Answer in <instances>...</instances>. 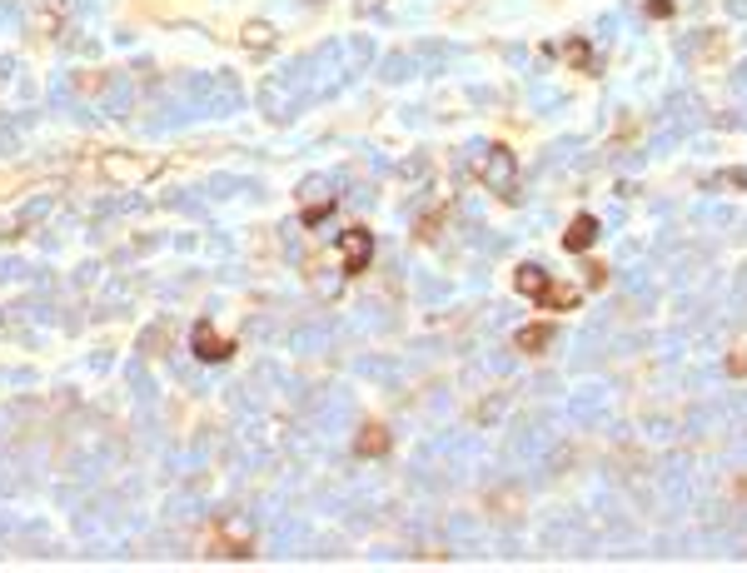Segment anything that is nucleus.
I'll return each instance as SVG.
<instances>
[{
	"instance_id": "f257e3e1",
	"label": "nucleus",
	"mask_w": 747,
	"mask_h": 573,
	"mask_svg": "<svg viewBox=\"0 0 747 573\" xmlns=\"http://www.w3.org/2000/svg\"><path fill=\"white\" fill-rule=\"evenodd\" d=\"M473 175H479V184L493 190L499 200H518V160H513L508 145H489V150L473 160Z\"/></svg>"
},
{
	"instance_id": "f03ea898",
	"label": "nucleus",
	"mask_w": 747,
	"mask_h": 573,
	"mask_svg": "<svg viewBox=\"0 0 747 573\" xmlns=\"http://www.w3.org/2000/svg\"><path fill=\"white\" fill-rule=\"evenodd\" d=\"M324 215H334V190L329 180H304V190H299V219L304 225H324Z\"/></svg>"
},
{
	"instance_id": "7ed1b4c3",
	"label": "nucleus",
	"mask_w": 747,
	"mask_h": 573,
	"mask_svg": "<svg viewBox=\"0 0 747 573\" xmlns=\"http://www.w3.org/2000/svg\"><path fill=\"white\" fill-rule=\"evenodd\" d=\"M374 260V235L364 225H354V229H344L339 235V264H344V274H364V264Z\"/></svg>"
},
{
	"instance_id": "20e7f679",
	"label": "nucleus",
	"mask_w": 747,
	"mask_h": 573,
	"mask_svg": "<svg viewBox=\"0 0 747 573\" xmlns=\"http://www.w3.org/2000/svg\"><path fill=\"white\" fill-rule=\"evenodd\" d=\"M194 354H200L204 364H220V359H230V354H235V345H230L224 335H214V325H210V319H200V325H194Z\"/></svg>"
},
{
	"instance_id": "39448f33",
	"label": "nucleus",
	"mask_w": 747,
	"mask_h": 573,
	"mask_svg": "<svg viewBox=\"0 0 747 573\" xmlns=\"http://www.w3.org/2000/svg\"><path fill=\"white\" fill-rule=\"evenodd\" d=\"M593 239H598V219L593 215H578L573 225L563 229V249H568V255H588V249H593Z\"/></svg>"
},
{
	"instance_id": "423d86ee",
	"label": "nucleus",
	"mask_w": 747,
	"mask_h": 573,
	"mask_svg": "<svg viewBox=\"0 0 747 573\" xmlns=\"http://www.w3.org/2000/svg\"><path fill=\"white\" fill-rule=\"evenodd\" d=\"M513 290L518 294H528V300H544V290H548V270H538V264H518V274H513Z\"/></svg>"
},
{
	"instance_id": "0eeeda50",
	"label": "nucleus",
	"mask_w": 747,
	"mask_h": 573,
	"mask_svg": "<svg viewBox=\"0 0 747 573\" xmlns=\"http://www.w3.org/2000/svg\"><path fill=\"white\" fill-rule=\"evenodd\" d=\"M578 300H583V290L578 284H558V280H548V290H544V309H578Z\"/></svg>"
},
{
	"instance_id": "6e6552de",
	"label": "nucleus",
	"mask_w": 747,
	"mask_h": 573,
	"mask_svg": "<svg viewBox=\"0 0 747 573\" xmlns=\"http://www.w3.org/2000/svg\"><path fill=\"white\" fill-rule=\"evenodd\" d=\"M513 345L523 349V354H544L548 345H554V325H528V329H518V339Z\"/></svg>"
},
{
	"instance_id": "1a4fd4ad",
	"label": "nucleus",
	"mask_w": 747,
	"mask_h": 573,
	"mask_svg": "<svg viewBox=\"0 0 747 573\" xmlns=\"http://www.w3.org/2000/svg\"><path fill=\"white\" fill-rule=\"evenodd\" d=\"M354 449H359V459H379L389 449V434L379 429V424H364L359 429V443H354Z\"/></svg>"
},
{
	"instance_id": "9d476101",
	"label": "nucleus",
	"mask_w": 747,
	"mask_h": 573,
	"mask_svg": "<svg viewBox=\"0 0 747 573\" xmlns=\"http://www.w3.org/2000/svg\"><path fill=\"white\" fill-rule=\"evenodd\" d=\"M245 45L249 50H255V45L259 50H269V45H274V31H269V25H245Z\"/></svg>"
},
{
	"instance_id": "9b49d317",
	"label": "nucleus",
	"mask_w": 747,
	"mask_h": 573,
	"mask_svg": "<svg viewBox=\"0 0 747 573\" xmlns=\"http://www.w3.org/2000/svg\"><path fill=\"white\" fill-rule=\"evenodd\" d=\"M563 60H568V66H583V70L593 66V55H588L583 40H568V45H563Z\"/></svg>"
},
{
	"instance_id": "f8f14e48",
	"label": "nucleus",
	"mask_w": 747,
	"mask_h": 573,
	"mask_svg": "<svg viewBox=\"0 0 747 573\" xmlns=\"http://www.w3.org/2000/svg\"><path fill=\"white\" fill-rule=\"evenodd\" d=\"M588 284H593V290H603V284H608V270H603V264H588Z\"/></svg>"
},
{
	"instance_id": "ddd939ff",
	"label": "nucleus",
	"mask_w": 747,
	"mask_h": 573,
	"mask_svg": "<svg viewBox=\"0 0 747 573\" xmlns=\"http://www.w3.org/2000/svg\"><path fill=\"white\" fill-rule=\"evenodd\" d=\"M717 184H747V170H737V175H717Z\"/></svg>"
}]
</instances>
